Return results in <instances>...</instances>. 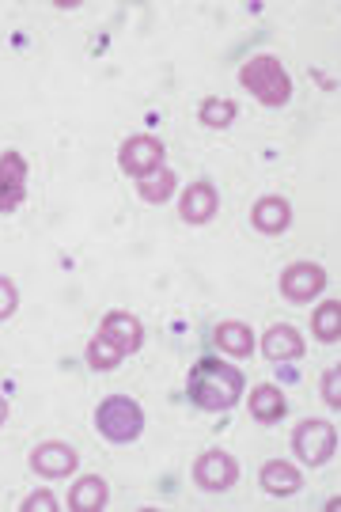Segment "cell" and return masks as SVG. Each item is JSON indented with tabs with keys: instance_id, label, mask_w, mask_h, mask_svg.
<instances>
[{
	"instance_id": "21",
	"label": "cell",
	"mask_w": 341,
	"mask_h": 512,
	"mask_svg": "<svg viewBox=\"0 0 341 512\" xmlns=\"http://www.w3.org/2000/svg\"><path fill=\"white\" fill-rule=\"evenodd\" d=\"M122 357H126V353H122V349L110 346V342L103 338V334H95V338L88 342V365H91V368H99V372H107V368L122 365Z\"/></svg>"
},
{
	"instance_id": "6",
	"label": "cell",
	"mask_w": 341,
	"mask_h": 512,
	"mask_svg": "<svg viewBox=\"0 0 341 512\" xmlns=\"http://www.w3.org/2000/svg\"><path fill=\"white\" fill-rule=\"evenodd\" d=\"M194 482L205 494H224V490H232L235 482H239V463L228 452L213 448V452L198 456V463H194Z\"/></svg>"
},
{
	"instance_id": "9",
	"label": "cell",
	"mask_w": 341,
	"mask_h": 512,
	"mask_svg": "<svg viewBox=\"0 0 341 512\" xmlns=\"http://www.w3.org/2000/svg\"><path fill=\"white\" fill-rule=\"evenodd\" d=\"M31 471L42 478H69L76 471V452L61 440H46L31 452Z\"/></svg>"
},
{
	"instance_id": "7",
	"label": "cell",
	"mask_w": 341,
	"mask_h": 512,
	"mask_svg": "<svg viewBox=\"0 0 341 512\" xmlns=\"http://www.w3.org/2000/svg\"><path fill=\"white\" fill-rule=\"evenodd\" d=\"M326 289V270L319 262H292L281 274V293L288 304H307Z\"/></svg>"
},
{
	"instance_id": "22",
	"label": "cell",
	"mask_w": 341,
	"mask_h": 512,
	"mask_svg": "<svg viewBox=\"0 0 341 512\" xmlns=\"http://www.w3.org/2000/svg\"><path fill=\"white\" fill-rule=\"evenodd\" d=\"M323 399L330 410H341V368H326L323 372Z\"/></svg>"
},
{
	"instance_id": "1",
	"label": "cell",
	"mask_w": 341,
	"mask_h": 512,
	"mask_svg": "<svg viewBox=\"0 0 341 512\" xmlns=\"http://www.w3.org/2000/svg\"><path fill=\"white\" fill-rule=\"evenodd\" d=\"M186 395H190V403L198 406V410L224 414V410H232V406L243 399V372L235 365H224V361L205 357V361H198L194 372H190Z\"/></svg>"
},
{
	"instance_id": "19",
	"label": "cell",
	"mask_w": 341,
	"mask_h": 512,
	"mask_svg": "<svg viewBox=\"0 0 341 512\" xmlns=\"http://www.w3.org/2000/svg\"><path fill=\"white\" fill-rule=\"evenodd\" d=\"M311 327H315V338H319V342L334 346V342L341 338V304H338V300H326L323 308L315 311Z\"/></svg>"
},
{
	"instance_id": "10",
	"label": "cell",
	"mask_w": 341,
	"mask_h": 512,
	"mask_svg": "<svg viewBox=\"0 0 341 512\" xmlns=\"http://www.w3.org/2000/svg\"><path fill=\"white\" fill-rule=\"evenodd\" d=\"M220 209V194H216L213 183H190L182 190V202H179V217L186 224H209Z\"/></svg>"
},
{
	"instance_id": "17",
	"label": "cell",
	"mask_w": 341,
	"mask_h": 512,
	"mask_svg": "<svg viewBox=\"0 0 341 512\" xmlns=\"http://www.w3.org/2000/svg\"><path fill=\"white\" fill-rule=\"evenodd\" d=\"M107 497H110L107 482H103L99 475H88L69 490V509L72 512H99L103 505H107Z\"/></svg>"
},
{
	"instance_id": "15",
	"label": "cell",
	"mask_w": 341,
	"mask_h": 512,
	"mask_svg": "<svg viewBox=\"0 0 341 512\" xmlns=\"http://www.w3.org/2000/svg\"><path fill=\"white\" fill-rule=\"evenodd\" d=\"M258 482H262V490H266V494L292 497V494H300V486H304V475H300L292 463H285V459H270V463L262 467Z\"/></svg>"
},
{
	"instance_id": "2",
	"label": "cell",
	"mask_w": 341,
	"mask_h": 512,
	"mask_svg": "<svg viewBox=\"0 0 341 512\" xmlns=\"http://www.w3.org/2000/svg\"><path fill=\"white\" fill-rule=\"evenodd\" d=\"M239 84L262 103V107H285L292 99V80H288L285 65L273 54L251 57L243 69H239Z\"/></svg>"
},
{
	"instance_id": "8",
	"label": "cell",
	"mask_w": 341,
	"mask_h": 512,
	"mask_svg": "<svg viewBox=\"0 0 341 512\" xmlns=\"http://www.w3.org/2000/svg\"><path fill=\"white\" fill-rule=\"evenodd\" d=\"M27 198V160L19 152L0 156V213H12Z\"/></svg>"
},
{
	"instance_id": "5",
	"label": "cell",
	"mask_w": 341,
	"mask_h": 512,
	"mask_svg": "<svg viewBox=\"0 0 341 512\" xmlns=\"http://www.w3.org/2000/svg\"><path fill=\"white\" fill-rule=\"evenodd\" d=\"M163 156H167V148H163L160 137H148V133H137V137H129L122 152H118V167L126 171L129 179H144V175H152L156 167H163Z\"/></svg>"
},
{
	"instance_id": "20",
	"label": "cell",
	"mask_w": 341,
	"mask_h": 512,
	"mask_svg": "<svg viewBox=\"0 0 341 512\" xmlns=\"http://www.w3.org/2000/svg\"><path fill=\"white\" fill-rule=\"evenodd\" d=\"M235 114H239V107H235L232 99H205V103H201V110H198L201 126H209V129L232 126Z\"/></svg>"
},
{
	"instance_id": "25",
	"label": "cell",
	"mask_w": 341,
	"mask_h": 512,
	"mask_svg": "<svg viewBox=\"0 0 341 512\" xmlns=\"http://www.w3.org/2000/svg\"><path fill=\"white\" fill-rule=\"evenodd\" d=\"M4 418H8V403H4V395H0V425H4Z\"/></svg>"
},
{
	"instance_id": "12",
	"label": "cell",
	"mask_w": 341,
	"mask_h": 512,
	"mask_svg": "<svg viewBox=\"0 0 341 512\" xmlns=\"http://www.w3.org/2000/svg\"><path fill=\"white\" fill-rule=\"evenodd\" d=\"M251 224L262 236H281L288 224H292V205H288L285 198H277V194H266V198L254 202Z\"/></svg>"
},
{
	"instance_id": "16",
	"label": "cell",
	"mask_w": 341,
	"mask_h": 512,
	"mask_svg": "<svg viewBox=\"0 0 341 512\" xmlns=\"http://www.w3.org/2000/svg\"><path fill=\"white\" fill-rule=\"evenodd\" d=\"M216 349L228 353V357H243V361H247L254 353V330L247 327V323L228 319V323L216 327Z\"/></svg>"
},
{
	"instance_id": "24",
	"label": "cell",
	"mask_w": 341,
	"mask_h": 512,
	"mask_svg": "<svg viewBox=\"0 0 341 512\" xmlns=\"http://www.w3.org/2000/svg\"><path fill=\"white\" fill-rule=\"evenodd\" d=\"M19 512H57V497L50 490H35L27 501H19Z\"/></svg>"
},
{
	"instance_id": "3",
	"label": "cell",
	"mask_w": 341,
	"mask_h": 512,
	"mask_svg": "<svg viewBox=\"0 0 341 512\" xmlns=\"http://www.w3.org/2000/svg\"><path fill=\"white\" fill-rule=\"evenodd\" d=\"M95 429H99L110 444H133L144 429L141 403L129 399V395H110V399H103L99 410H95Z\"/></svg>"
},
{
	"instance_id": "18",
	"label": "cell",
	"mask_w": 341,
	"mask_h": 512,
	"mask_svg": "<svg viewBox=\"0 0 341 512\" xmlns=\"http://www.w3.org/2000/svg\"><path fill=\"white\" fill-rule=\"evenodd\" d=\"M137 194H141L148 205H163L171 194H175V171H167V167H156L152 175H144L137 179Z\"/></svg>"
},
{
	"instance_id": "13",
	"label": "cell",
	"mask_w": 341,
	"mask_h": 512,
	"mask_svg": "<svg viewBox=\"0 0 341 512\" xmlns=\"http://www.w3.org/2000/svg\"><path fill=\"white\" fill-rule=\"evenodd\" d=\"M262 353L270 357L273 365H288V361H300L307 349H304V338H300V330L296 327H270L266 330V338H262Z\"/></svg>"
},
{
	"instance_id": "14",
	"label": "cell",
	"mask_w": 341,
	"mask_h": 512,
	"mask_svg": "<svg viewBox=\"0 0 341 512\" xmlns=\"http://www.w3.org/2000/svg\"><path fill=\"white\" fill-rule=\"evenodd\" d=\"M247 410H251L254 421H262V425H273V421H281L288 414V399L281 387L273 384H258L247 395Z\"/></svg>"
},
{
	"instance_id": "11",
	"label": "cell",
	"mask_w": 341,
	"mask_h": 512,
	"mask_svg": "<svg viewBox=\"0 0 341 512\" xmlns=\"http://www.w3.org/2000/svg\"><path fill=\"white\" fill-rule=\"evenodd\" d=\"M99 334L107 338L114 349H122V353H137L144 342V330H141V319L137 315H129V311H110L107 319H103V327Z\"/></svg>"
},
{
	"instance_id": "4",
	"label": "cell",
	"mask_w": 341,
	"mask_h": 512,
	"mask_svg": "<svg viewBox=\"0 0 341 512\" xmlns=\"http://www.w3.org/2000/svg\"><path fill=\"white\" fill-rule=\"evenodd\" d=\"M292 452L304 467H323L326 459L338 452V429L319 418L300 421L296 433H292Z\"/></svg>"
},
{
	"instance_id": "23",
	"label": "cell",
	"mask_w": 341,
	"mask_h": 512,
	"mask_svg": "<svg viewBox=\"0 0 341 512\" xmlns=\"http://www.w3.org/2000/svg\"><path fill=\"white\" fill-rule=\"evenodd\" d=\"M16 304H19L16 281H12V277H0V323L16 315Z\"/></svg>"
}]
</instances>
